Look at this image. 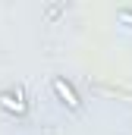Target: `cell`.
Segmentation results:
<instances>
[{
    "label": "cell",
    "mask_w": 132,
    "mask_h": 135,
    "mask_svg": "<svg viewBox=\"0 0 132 135\" xmlns=\"http://www.w3.org/2000/svg\"><path fill=\"white\" fill-rule=\"evenodd\" d=\"M0 110L22 116V113H25V101H22V94H19V91H0Z\"/></svg>",
    "instance_id": "cell-2"
},
{
    "label": "cell",
    "mask_w": 132,
    "mask_h": 135,
    "mask_svg": "<svg viewBox=\"0 0 132 135\" xmlns=\"http://www.w3.org/2000/svg\"><path fill=\"white\" fill-rule=\"evenodd\" d=\"M50 88H54V94H57V98H60V101H63L69 110H79V107H82L79 94H76V88L66 82L63 75H54V79H50Z\"/></svg>",
    "instance_id": "cell-1"
},
{
    "label": "cell",
    "mask_w": 132,
    "mask_h": 135,
    "mask_svg": "<svg viewBox=\"0 0 132 135\" xmlns=\"http://www.w3.org/2000/svg\"><path fill=\"white\" fill-rule=\"evenodd\" d=\"M120 19L123 22H132V9H120Z\"/></svg>",
    "instance_id": "cell-3"
}]
</instances>
